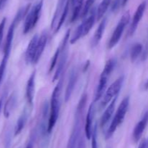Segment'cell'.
I'll return each mask as SVG.
<instances>
[{
  "label": "cell",
  "instance_id": "cell-32",
  "mask_svg": "<svg viewBox=\"0 0 148 148\" xmlns=\"http://www.w3.org/2000/svg\"><path fill=\"white\" fill-rule=\"evenodd\" d=\"M6 21H7V18H6V17H4V18L1 20V23H0V46H1V43H2L3 36H4V27H5Z\"/></svg>",
  "mask_w": 148,
  "mask_h": 148
},
{
  "label": "cell",
  "instance_id": "cell-26",
  "mask_svg": "<svg viewBox=\"0 0 148 148\" xmlns=\"http://www.w3.org/2000/svg\"><path fill=\"white\" fill-rule=\"evenodd\" d=\"M143 46L140 43H136L132 47L130 50V59L132 62H135L137 58L139 57L141 53L143 52Z\"/></svg>",
  "mask_w": 148,
  "mask_h": 148
},
{
  "label": "cell",
  "instance_id": "cell-38",
  "mask_svg": "<svg viewBox=\"0 0 148 148\" xmlns=\"http://www.w3.org/2000/svg\"><path fill=\"white\" fill-rule=\"evenodd\" d=\"M129 0H122V7H124V6L127 4V3L128 2Z\"/></svg>",
  "mask_w": 148,
  "mask_h": 148
},
{
  "label": "cell",
  "instance_id": "cell-7",
  "mask_svg": "<svg viewBox=\"0 0 148 148\" xmlns=\"http://www.w3.org/2000/svg\"><path fill=\"white\" fill-rule=\"evenodd\" d=\"M130 20V11H127L121 17V20H119V23L117 24L115 30L113 32V34L111 36V39H110L109 42L108 44V49H111L113 47L116 46L119 41L121 39V36H122L124 30L125 28L127 27V25L129 24Z\"/></svg>",
  "mask_w": 148,
  "mask_h": 148
},
{
  "label": "cell",
  "instance_id": "cell-11",
  "mask_svg": "<svg viewBox=\"0 0 148 148\" xmlns=\"http://www.w3.org/2000/svg\"><path fill=\"white\" fill-rule=\"evenodd\" d=\"M38 34H36L33 36L30 41L29 42L28 46H27V49L25 51V62L28 63H33V59L36 55V49H37L38 41Z\"/></svg>",
  "mask_w": 148,
  "mask_h": 148
},
{
  "label": "cell",
  "instance_id": "cell-5",
  "mask_svg": "<svg viewBox=\"0 0 148 148\" xmlns=\"http://www.w3.org/2000/svg\"><path fill=\"white\" fill-rule=\"evenodd\" d=\"M95 20H96V10H95V8H93L91 10L90 16L85 18L82 21V23L77 28L73 36L71 38L70 44H75L81 38L86 36L93 26Z\"/></svg>",
  "mask_w": 148,
  "mask_h": 148
},
{
  "label": "cell",
  "instance_id": "cell-35",
  "mask_svg": "<svg viewBox=\"0 0 148 148\" xmlns=\"http://www.w3.org/2000/svg\"><path fill=\"white\" fill-rule=\"evenodd\" d=\"M147 141H146L145 139H144V140H143L141 142H140L138 148H147Z\"/></svg>",
  "mask_w": 148,
  "mask_h": 148
},
{
  "label": "cell",
  "instance_id": "cell-19",
  "mask_svg": "<svg viewBox=\"0 0 148 148\" xmlns=\"http://www.w3.org/2000/svg\"><path fill=\"white\" fill-rule=\"evenodd\" d=\"M16 26H17L14 23H12L10 28H9L8 32H7L5 45H4V55H7V56H10V52H11L12 44L13 37H14V32Z\"/></svg>",
  "mask_w": 148,
  "mask_h": 148
},
{
  "label": "cell",
  "instance_id": "cell-2",
  "mask_svg": "<svg viewBox=\"0 0 148 148\" xmlns=\"http://www.w3.org/2000/svg\"><path fill=\"white\" fill-rule=\"evenodd\" d=\"M63 85V78H61L59 83L53 89L51 99L50 114H49V122H48L47 131L51 133L56 124L57 119L59 118V110H60V95L62 87Z\"/></svg>",
  "mask_w": 148,
  "mask_h": 148
},
{
  "label": "cell",
  "instance_id": "cell-33",
  "mask_svg": "<svg viewBox=\"0 0 148 148\" xmlns=\"http://www.w3.org/2000/svg\"><path fill=\"white\" fill-rule=\"evenodd\" d=\"M121 7H122V0H114L111 6V10L113 12H116Z\"/></svg>",
  "mask_w": 148,
  "mask_h": 148
},
{
  "label": "cell",
  "instance_id": "cell-28",
  "mask_svg": "<svg viewBox=\"0 0 148 148\" xmlns=\"http://www.w3.org/2000/svg\"><path fill=\"white\" fill-rule=\"evenodd\" d=\"M95 0H87L85 5H84L83 8H82V12H81L80 15V17H82V18L86 17V16L88 15L89 12L90 11L92 5H93V4L95 3Z\"/></svg>",
  "mask_w": 148,
  "mask_h": 148
},
{
  "label": "cell",
  "instance_id": "cell-6",
  "mask_svg": "<svg viewBox=\"0 0 148 148\" xmlns=\"http://www.w3.org/2000/svg\"><path fill=\"white\" fill-rule=\"evenodd\" d=\"M43 4V0H39L38 2L35 4V5L32 7L28 14L27 15L25 20L24 27H23V33L24 34H26L28 32H30L36 26L39 17H40Z\"/></svg>",
  "mask_w": 148,
  "mask_h": 148
},
{
  "label": "cell",
  "instance_id": "cell-10",
  "mask_svg": "<svg viewBox=\"0 0 148 148\" xmlns=\"http://www.w3.org/2000/svg\"><path fill=\"white\" fill-rule=\"evenodd\" d=\"M146 6H147V2H146L145 1H144L138 6V7H137V10H136L135 13H134V17H133L132 24L130 28L129 34H130V36H132V35L134 34V32H135V30H137V26H138L139 23L140 22L141 19L143 18V15H144L145 11Z\"/></svg>",
  "mask_w": 148,
  "mask_h": 148
},
{
  "label": "cell",
  "instance_id": "cell-25",
  "mask_svg": "<svg viewBox=\"0 0 148 148\" xmlns=\"http://www.w3.org/2000/svg\"><path fill=\"white\" fill-rule=\"evenodd\" d=\"M84 0H76L75 4H73L74 9H73V12H72V17H71V22L76 21L78 19V17L80 16L81 12L82 10V6H83Z\"/></svg>",
  "mask_w": 148,
  "mask_h": 148
},
{
  "label": "cell",
  "instance_id": "cell-16",
  "mask_svg": "<svg viewBox=\"0 0 148 148\" xmlns=\"http://www.w3.org/2000/svg\"><path fill=\"white\" fill-rule=\"evenodd\" d=\"M48 41V34L47 32L44 31L41 34V36L39 37L38 41L37 44V49H36V55L34 57V59H33V64H36L38 62L39 59L41 57L42 54H43V50H44L45 47H46V43H47Z\"/></svg>",
  "mask_w": 148,
  "mask_h": 148
},
{
  "label": "cell",
  "instance_id": "cell-30",
  "mask_svg": "<svg viewBox=\"0 0 148 148\" xmlns=\"http://www.w3.org/2000/svg\"><path fill=\"white\" fill-rule=\"evenodd\" d=\"M59 55H60V47H59L57 49H56V52H55L53 57H52L51 61L50 67H49V72H51V71L56 65L58 59L59 58Z\"/></svg>",
  "mask_w": 148,
  "mask_h": 148
},
{
  "label": "cell",
  "instance_id": "cell-34",
  "mask_svg": "<svg viewBox=\"0 0 148 148\" xmlns=\"http://www.w3.org/2000/svg\"><path fill=\"white\" fill-rule=\"evenodd\" d=\"M77 148H85V141L84 136H80L78 140Z\"/></svg>",
  "mask_w": 148,
  "mask_h": 148
},
{
  "label": "cell",
  "instance_id": "cell-40",
  "mask_svg": "<svg viewBox=\"0 0 148 148\" xmlns=\"http://www.w3.org/2000/svg\"><path fill=\"white\" fill-rule=\"evenodd\" d=\"M2 98L0 99V111H1V106H2Z\"/></svg>",
  "mask_w": 148,
  "mask_h": 148
},
{
  "label": "cell",
  "instance_id": "cell-21",
  "mask_svg": "<svg viewBox=\"0 0 148 148\" xmlns=\"http://www.w3.org/2000/svg\"><path fill=\"white\" fill-rule=\"evenodd\" d=\"M16 103H17V95L14 92L9 97V98L7 99L5 104H4V112H3L4 117L7 118L10 117L12 111L15 107Z\"/></svg>",
  "mask_w": 148,
  "mask_h": 148
},
{
  "label": "cell",
  "instance_id": "cell-12",
  "mask_svg": "<svg viewBox=\"0 0 148 148\" xmlns=\"http://www.w3.org/2000/svg\"><path fill=\"white\" fill-rule=\"evenodd\" d=\"M148 123V111L145 113L143 118L137 123L136 126L134 127V131H133V139L135 142H137L141 138L146 126Z\"/></svg>",
  "mask_w": 148,
  "mask_h": 148
},
{
  "label": "cell",
  "instance_id": "cell-17",
  "mask_svg": "<svg viewBox=\"0 0 148 148\" xmlns=\"http://www.w3.org/2000/svg\"><path fill=\"white\" fill-rule=\"evenodd\" d=\"M66 1H67V0H59L58 1L57 6H56V10H55L54 14H53V19H52L51 24V28L52 29H54V30H56V27H57V25L59 23V20H60L61 16H62L64 10Z\"/></svg>",
  "mask_w": 148,
  "mask_h": 148
},
{
  "label": "cell",
  "instance_id": "cell-39",
  "mask_svg": "<svg viewBox=\"0 0 148 148\" xmlns=\"http://www.w3.org/2000/svg\"><path fill=\"white\" fill-rule=\"evenodd\" d=\"M145 89H148V79L147 81V82L145 83Z\"/></svg>",
  "mask_w": 148,
  "mask_h": 148
},
{
  "label": "cell",
  "instance_id": "cell-24",
  "mask_svg": "<svg viewBox=\"0 0 148 148\" xmlns=\"http://www.w3.org/2000/svg\"><path fill=\"white\" fill-rule=\"evenodd\" d=\"M30 4H27V5L24 6V7H23L22 8H20V10H18V12H17V14H16L12 23H14L16 26H17V25L19 24V23H20L25 17L27 16V15L28 14L29 10H30Z\"/></svg>",
  "mask_w": 148,
  "mask_h": 148
},
{
  "label": "cell",
  "instance_id": "cell-9",
  "mask_svg": "<svg viewBox=\"0 0 148 148\" xmlns=\"http://www.w3.org/2000/svg\"><path fill=\"white\" fill-rule=\"evenodd\" d=\"M124 77L120 76L119 78H117L112 84H111L108 89L106 91L105 94L103 96L102 102L101 103V108L105 107L107 104L109 102H111V100L114 98V97H116L117 94L119 92L120 89H121V86L124 83Z\"/></svg>",
  "mask_w": 148,
  "mask_h": 148
},
{
  "label": "cell",
  "instance_id": "cell-3",
  "mask_svg": "<svg viewBox=\"0 0 148 148\" xmlns=\"http://www.w3.org/2000/svg\"><path fill=\"white\" fill-rule=\"evenodd\" d=\"M116 66V60L114 59H110L106 63L103 71H102L100 76L99 83L97 86L96 90L95 92V97H94V102L99 100L102 97L106 88L108 78L110 76L111 73L113 72Z\"/></svg>",
  "mask_w": 148,
  "mask_h": 148
},
{
  "label": "cell",
  "instance_id": "cell-23",
  "mask_svg": "<svg viewBox=\"0 0 148 148\" xmlns=\"http://www.w3.org/2000/svg\"><path fill=\"white\" fill-rule=\"evenodd\" d=\"M111 2V0H102L96 10V20H100L104 16L108 10V7Z\"/></svg>",
  "mask_w": 148,
  "mask_h": 148
},
{
  "label": "cell",
  "instance_id": "cell-29",
  "mask_svg": "<svg viewBox=\"0 0 148 148\" xmlns=\"http://www.w3.org/2000/svg\"><path fill=\"white\" fill-rule=\"evenodd\" d=\"M8 59L9 56L4 55V57H3L1 63H0V84H1V81H2L3 78H4V73H5L6 68H7V62H8Z\"/></svg>",
  "mask_w": 148,
  "mask_h": 148
},
{
  "label": "cell",
  "instance_id": "cell-18",
  "mask_svg": "<svg viewBox=\"0 0 148 148\" xmlns=\"http://www.w3.org/2000/svg\"><path fill=\"white\" fill-rule=\"evenodd\" d=\"M117 100V96L114 97L112 100H111V103L108 106L106 109L105 112L103 114L102 117L101 118V126L103 127L105 126L107 123H108L109 120L111 119V116H112L113 113H114V110H115V105H116V102Z\"/></svg>",
  "mask_w": 148,
  "mask_h": 148
},
{
  "label": "cell",
  "instance_id": "cell-8",
  "mask_svg": "<svg viewBox=\"0 0 148 148\" xmlns=\"http://www.w3.org/2000/svg\"><path fill=\"white\" fill-rule=\"evenodd\" d=\"M69 33H70V30H68L65 34L64 38L62 41V44L61 45L60 47V55H59V62L57 65V68H56V73L53 78V81H56L59 79L60 75L62 74L63 70L64 69L65 65H66V59H67L68 56V51H67V45L68 41L69 38Z\"/></svg>",
  "mask_w": 148,
  "mask_h": 148
},
{
  "label": "cell",
  "instance_id": "cell-1",
  "mask_svg": "<svg viewBox=\"0 0 148 148\" xmlns=\"http://www.w3.org/2000/svg\"><path fill=\"white\" fill-rule=\"evenodd\" d=\"M87 102V94H83L79 100L78 105L77 107L76 113H75V121L74 124L73 129L71 133L70 137L68 141L66 148H77L78 140L80 136L81 128H82V114L85 110V104Z\"/></svg>",
  "mask_w": 148,
  "mask_h": 148
},
{
  "label": "cell",
  "instance_id": "cell-31",
  "mask_svg": "<svg viewBox=\"0 0 148 148\" xmlns=\"http://www.w3.org/2000/svg\"><path fill=\"white\" fill-rule=\"evenodd\" d=\"M92 142H91V147L92 148H98V143H97V124L95 125L92 129Z\"/></svg>",
  "mask_w": 148,
  "mask_h": 148
},
{
  "label": "cell",
  "instance_id": "cell-15",
  "mask_svg": "<svg viewBox=\"0 0 148 148\" xmlns=\"http://www.w3.org/2000/svg\"><path fill=\"white\" fill-rule=\"evenodd\" d=\"M35 78H36V71H33L29 77L26 86V98H27V103L30 106L33 105V98H34Z\"/></svg>",
  "mask_w": 148,
  "mask_h": 148
},
{
  "label": "cell",
  "instance_id": "cell-20",
  "mask_svg": "<svg viewBox=\"0 0 148 148\" xmlns=\"http://www.w3.org/2000/svg\"><path fill=\"white\" fill-rule=\"evenodd\" d=\"M107 24V18L105 17L103 18V20L101 22V23L98 26V28L95 30V33H94L93 38H92V46H95L99 44V42L101 41V39L103 37V35L104 31H105L106 26Z\"/></svg>",
  "mask_w": 148,
  "mask_h": 148
},
{
  "label": "cell",
  "instance_id": "cell-37",
  "mask_svg": "<svg viewBox=\"0 0 148 148\" xmlns=\"http://www.w3.org/2000/svg\"><path fill=\"white\" fill-rule=\"evenodd\" d=\"M33 144L32 142H30L28 144H27L26 148H33Z\"/></svg>",
  "mask_w": 148,
  "mask_h": 148
},
{
  "label": "cell",
  "instance_id": "cell-4",
  "mask_svg": "<svg viewBox=\"0 0 148 148\" xmlns=\"http://www.w3.org/2000/svg\"><path fill=\"white\" fill-rule=\"evenodd\" d=\"M129 105H130V97H126L124 100L121 101V104L119 106L118 109L116 110L115 115L111 121V125L108 128L106 133V139L111 137L114 132L116 131L117 128L119 127L120 124L123 122L124 118H125L126 113L128 110Z\"/></svg>",
  "mask_w": 148,
  "mask_h": 148
},
{
  "label": "cell",
  "instance_id": "cell-36",
  "mask_svg": "<svg viewBox=\"0 0 148 148\" xmlns=\"http://www.w3.org/2000/svg\"><path fill=\"white\" fill-rule=\"evenodd\" d=\"M8 0H0V11L4 7Z\"/></svg>",
  "mask_w": 148,
  "mask_h": 148
},
{
  "label": "cell",
  "instance_id": "cell-41",
  "mask_svg": "<svg viewBox=\"0 0 148 148\" xmlns=\"http://www.w3.org/2000/svg\"><path fill=\"white\" fill-rule=\"evenodd\" d=\"M70 1H71V2H72V5H73V4L75 3V1H76V0H70Z\"/></svg>",
  "mask_w": 148,
  "mask_h": 148
},
{
  "label": "cell",
  "instance_id": "cell-14",
  "mask_svg": "<svg viewBox=\"0 0 148 148\" xmlns=\"http://www.w3.org/2000/svg\"><path fill=\"white\" fill-rule=\"evenodd\" d=\"M94 114H95V109H94V102L90 105L89 109H88V113H87L86 122H85V136L88 139H90L92 137V120L94 118Z\"/></svg>",
  "mask_w": 148,
  "mask_h": 148
},
{
  "label": "cell",
  "instance_id": "cell-27",
  "mask_svg": "<svg viewBox=\"0 0 148 148\" xmlns=\"http://www.w3.org/2000/svg\"><path fill=\"white\" fill-rule=\"evenodd\" d=\"M70 1H71L70 0H67V1H66V5H65V7H64V10L63 12H62V16H61L60 17V20H59V23H58L57 25V27H56V30H54L55 33H57V32L60 30L61 27H62V26L63 25V23H64L65 20H66V16H67V14H68V12H69V2H70Z\"/></svg>",
  "mask_w": 148,
  "mask_h": 148
},
{
  "label": "cell",
  "instance_id": "cell-22",
  "mask_svg": "<svg viewBox=\"0 0 148 148\" xmlns=\"http://www.w3.org/2000/svg\"><path fill=\"white\" fill-rule=\"evenodd\" d=\"M27 118H28V112L27 110H24L21 115L17 120V123H16L15 128H14V136H17L21 133L22 130L24 129L26 123H27Z\"/></svg>",
  "mask_w": 148,
  "mask_h": 148
},
{
  "label": "cell",
  "instance_id": "cell-13",
  "mask_svg": "<svg viewBox=\"0 0 148 148\" xmlns=\"http://www.w3.org/2000/svg\"><path fill=\"white\" fill-rule=\"evenodd\" d=\"M77 78H78V73L77 71L74 68V69L72 70V71H71L70 73L67 86H66V91H65L64 100L66 102H67L69 101L71 96H72V92H73L74 91V89H75V85H76L77 84Z\"/></svg>",
  "mask_w": 148,
  "mask_h": 148
}]
</instances>
